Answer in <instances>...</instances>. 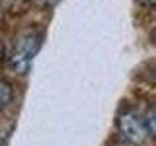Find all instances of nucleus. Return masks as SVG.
<instances>
[{
	"instance_id": "6",
	"label": "nucleus",
	"mask_w": 156,
	"mask_h": 146,
	"mask_svg": "<svg viewBox=\"0 0 156 146\" xmlns=\"http://www.w3.org/2000/svg\"><path fill=\"white\" fill-rule=\"evenodd\" d=\"M143 4H146V6H156V0H140Z\"/></svg>"
},
{
	"instance_id": "2",
	"label": "nucleus",
	"mask_w": 156,
	"mask_h": 146,
	"mask_svg": "<svg viewBox=\"0 0 156 146\" xmlns=\"http://www.w3.org/2000/svg\"><path fill=\"white\" fill-rule=\"evenodd\" d=\"M117 129L123 138H127L133 144H143L146 140V127H144V119H140V115L131 107L121 109V113L117 115Z\"/></svg>"
},
{
	"instance_id": "7",
	"label": "nucleus",
	"mask_w": 156,
	"mask_h": 146,
	"mask_svg": "<svg viewBox=\"0 0 156 146\" xmlns=\"http://www.w3.org/2000/svg\"><path fill=\"white\" fill-rule=\"evenodd\" d=\"M4 61V47H2V41H0V64H2Z\"/></svg>"
},
{
	"instance_id": "9",
	"label": "nucleus",
	"mask_w": 156,
	"mask_h": 146,
	"mask_svg": "<svg viewBox=\"0 0 156 146\" xmlns=\"http://www.w3.org/2000/svg\"><path fill=\"white\" fill-rule=\"evenodd\" d=\"M152 80H156V64H154V68H152Z\"/></svg>"
},
{
	"instance_id": "4",
	"label": "nucleus",
	"mask_w": 156,
	"mask_h": 146,
	"mask_svg": "<svg viewBox=\"0 0 156 146\" xmlns=\"http://www.w3.org/2000/svg\"><path fill=\"white\" fill-rule=\"evenodd\" d=\"M29 0H0V6H2L6 12H22L23 8L27 6Z\"/></svg>"
},
{
	"instance_id": "8",
	"label": "nucleus",
	"mask_w": 156,
	"mask_h": 146,
	"mask_svg": "<svg viewBox=\"0 0 156 146\" xmlns=\"http://www.w3.org/2000/svg\"><path fill=\"white\" fill-rule=\"evenodd\" d=\"M152 41L156 43V26H154V29H152Z\"/></svg>"
},
{
	"instance_id": "5",
	"label": "nucleus",
	"mask_w": 156,
	"mask_h": 146,
	"mask_svg": "<svg viewBox=\"0 0 156 146\" xmlns=\"http://www.w3.org/2000/svg\"><path fill=\"white\" fill-rule=\"evenodd\" d=\"M144 127H146V133L156 138V109H150L144 115Z\"/></svg>"
},
{
	"instance_id": "3",
	"label": "nucleus",
	"mask_w": 156,
	"mask_h": 146,
	"mask_svg": "<svg viewBox=\"0 0 156 146\" xmlns=\"http://www.w3.org/2000/svg\"><path fill=\"white\" fill-rule=\"evenodd\" d=\"M12 96H14L12 86H10L4 78H0V109H4V107L12 101Z\"/></svg>"
},
{
	"instance_id": "1",
	"label": "nucleus",
	"mask_w": 156,
	"mask_h": 146,
	"mask_svg": "<svg viewBox=\"0 0 156 146\" xmlns=\"http://www.w3.org/2000/svg\"><path fill=\"white\" fill-rule=\"evenodd\" d=\"M41 41H43V33L35 27H29L20 31L14 37V43L8 51V64L14 72L18 74H27L31 62L35 55L41 49Z\"/></svg>"
}]
</instances>
